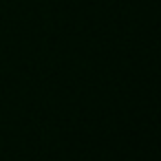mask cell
Returning a JSON list of instances; mask_svg holds the SVG:
<instances>
[]
</instances>
